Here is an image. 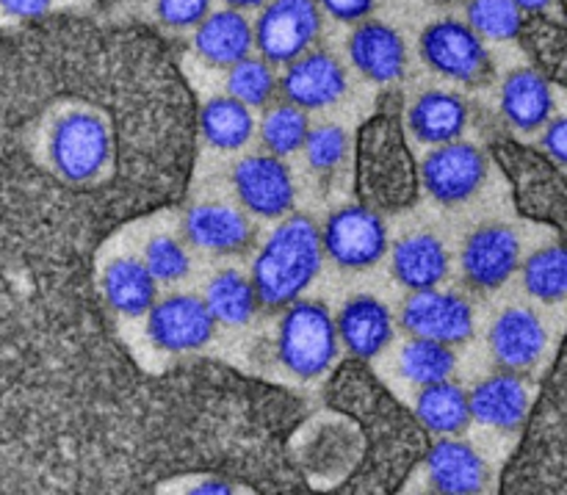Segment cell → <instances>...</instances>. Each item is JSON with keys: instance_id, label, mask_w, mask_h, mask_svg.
Listing matches in <instances>:
<instances>
[{"instance_id": "6da1fadb", "label": "cell", "mask_w": 567, "mask_h": 495, "mask_svg": "<svg viewBox=\"0 0 567 495\" xmlns=\"http://www.w3.org/2000/svg\"><path fill=\"white\" fill-rule=\"evenodd\" d=\"M330 404L341 413L354 415L369 432L363 468L347 482L349 493H385L393 491L410 465L419 463L426 452L419 421L410 419L365 371L363 360H349L341 365L330 385Z\"/></svg>"}, {"instance_id": "7a4b0ae2", "label": "cell", "mask_w": 567, "mask_h": 495, "mask_svg": "<svg viewBox=\"0 0 567 495\" xmlns=\"http://www.w3.org/2000/svg\"><path fill=\"white\" fill-rule=\"evenodd\" d=\"M324 264L321 230L310 216L288 214L271 230L252 264L255 297L266 310H282L305 293Z\"/></svg>"}, {"instance_id": "3957f363", "label": "cell", "mask_w": 567, "mask_h": 495, "mask_svg": "<svg viewBox=\"0 0 567 495\" xmlns=\"http://www.w3.org/2000/svg\"><path fill=\"white\" fill-rule=\"evenodd\" d=\"M358 188L363 205L374 210H399L419 194V172L396 114L380 111L360 131Z\"/></svg>"}, {"instance_id": "277c9868", "label": "cell", "mask_w": 567, "mask_h": 495, "mask_svg": "<svg viewBox=\"0 0 567 495\" xmlns=\"http://www.w3.org/2000/svg\"><path fill=\"white\" fill-rule=\"evenodd\" d=\"M336 319L327 305L310 299H293L282 308L277 327V358L288 374L299 380H316L327 374L338 358Z\"/></svg>"}, {"instance_id": "5b68a950", "label": "cell", "mask_w": 567, "mask_h": 495, "mask_svg": "<svg viewBox=\"0 0 567 495\" xmlns=\"http://www.w3.org/2000/svg\"><path fill=\"white\" fill-rule=\"evenodd\" d=\"M324 28V11L316 0H266L252 22L255 48L271 66L293 61L316 48Z\"/></svg>"}, {"instance_id": "8992f818", "label": "cell", "mask_w": 567, "mask_h": 495, "mask_svg": "<svg viewBox=\"0 0 567 495\" xmlns=\"http://www.w3.org/2000/svg\"><path fill=\"white\" fill-rule=\"evenodd\" d=\"M496 158L509 172L520 214L540 221L565 225V177L563 166L554 164L535 149L518 147L513 142L496 144Z\"/></svg>"}, {"instance_id": "52a82bcc", "label": "cell", "mask_w": 567, "mask_h": 495, "mask_svg": "<svg viewBox=\"0 0 567 495\" xmlns=\"http://www.w3.org/2000/svg\"><path fill=\"white\" fill-rule=\"evenodd\" d=\"M419 50L430 70L454 83H480L491 72L485 39L457 17L430 22L421 33Z\"/></svg>"}, {"instance_id": "ba28073f", "label": "cell", "mask_w": 567, "mask_h": 495, "mask_svg": "<svg viewBox=\"0 0 567 495\" xmlns=\"http://www.w3.org/2000/svg\"><path fill=\"white\" fill-rule=\"evenodd\" d=\"M321 247L336 266L363 271L380 264L388 252V227L369 205H343L327 219Z\"/></svg>"}, {"instance_id": "9c48e42d", "label": "cell", "mask_w": 567, "mask_h": 495, "mask_svg": "<svg viewBox=\"0 0 567 495\" xmlns=\"http://www.w3.org/2000/svg\"><path fill=\"white\" fill-rule=\"evenodd\" d=\"M233 188L249 216L258 219H282L293 210L297 188L291 169L271 153H249L236 161L230 172Z\"/></svg>"}, {"instance_id": "30bf717a", "label": "cell", "mask_w": 567, "mask_h": 495, "mask_svg": "<svg viewBox=\"0 0 567 495\" xmlns=\"http://www.w3.org/2000/svg\"><path fill=\"white\" fill-rule=\"evenodd\" d=\"M487 177V155L468 142L437 144L421 161L419 183L441 205H460L474 197Z\"/></svg>"}, {"instance_id": "8fae6325", "label": "cell", "mask_w": 567, "mask_h": 495, "mask_svg": "<svg viewBox=\"0 0 567 495\" xmlns=\"http://www.w3.org/2000/svg\"><path fill=\"white\" fill-rule=\"evenodd\" d=\"M144 316H147V338L161 352H199L214 341V316L205 308L203 297H194V293H169L164 299H155L153 308Z\"/></svg>"}, {"instance_id": "7c38bea8", "label": "cell", "mask_w": 567, "mask_h": 495, "mask_svg": "<svg viewBox=\"0 0 567 495\" xmlns=\"http://www.w3.org/2000/svg\"><path fill=\"white\" fill-rule=\"evenodd\" d=\"M399 321L410 338H430L449 347H460L474 336V308L468 299L463 293L441 291V288L410 291V297L402 302Z\"/></svg>"}, {"instance_id": "4fadbf2b", "label": "cell", "mask_w": 567, "mask_h": 495, "mask_svg": "<svg viewBox=\"0 0 567 495\" xmlns=\"http://www.w3.org/2000/svg\"><path fill=\"white\" fill-rule=\"evenodd\" d=\"M463 277L474 291H496L520 266L518 233L502 221H487L476 227L460 252Z\"/></svg>"}, {"instance_id": "5bb4252c", "label": "cell", "mask_w": 567, "mask_h": 495, "mask_svg": "<svg viewBox=\"0 0 567 495\" xmlns=\"http://www.w3.org/2000/svg\"><path fill=\"white\" fill-rule=\"evenodd\" d=\"M277 89L288 103L305 111H321L341 103L349 89V78L341 61L330 50L310 48L308 53L288 61Z\"/></svg>"}, {"instance_id": "9a60e30c", "label": "cell", "mask_w": 567, "mask_h": 495, "mask_svg": "<svg viewBox=\"0 0 567 495\" xmlns=\"http://www.w3.org/2000/svg\"><path fill=\"white\" fill-rule=\"evenodd\" d=\"M487 343H491L493 363L498 369L524 374V371L535 369L546 354L548 332L535 310L515 305V308L502 310L496 316Z\"/></svg>"}, {"instance_id": "2e32d148", "label": "cell", "mask_w": 567, "mask_h": 495, "mask_svg": "<svg viewBox=\"0 0 567 495\" xmlns=\"http://www.w3.org/2000/svg\"><path fill=\"white\" fill-rule=\"evenodd\" d=\"M183 238L210 255H244L255 241L247 210L221 203H197L183 216Z\"/></svg>"}, {"instance_id": "e0dca14e", "label": "cell", "mask_w": 567, "mask_h": 495, "mask_svg": "<svg viewBox=\"0 0 567 495\" xmlns=\"http://www.w3.org/2000/svg\"><path fill=\"white\" fill-rule=\"evenodd\" d=\"M347 50L354 70L374 83H396L408 70V44L402 33L382 20L365 17L354 22Z\"/></svg>"}, {"instance_id": "ac0fdd59", "label": "cell", "mask_w": 567, "mask_h": 495, "mask_svg": "<svg viewBox=\"0 0 567 495\" xmlns=\"http://www.w3.org/2000/svg\"><path fill=\"white\" fill-rule=\"evenodd\" d=\"M424 465L437 493L474 495L491 482V468L482 454L468 441H457V435H443L432 443L424 452Z\"/></svg>"}, {"instance_id": "d6986e66", "label": "cell", "mask_w": 567, "mask_h": 495, "mask_svg": "<svg viewBox=\"0 0 567 495\" xmlns=\"http://www.w3.org/2000/svg\"><path fill=\"white\" fill-rule=\"evenodd\" d=\"M471 421L493 426L502 432H515L526 424L532 408V393L526 388L524 377L515 371L498 369L482 380L474 391L468 393Z\"/></svg>"}, {"instance_id": "ffe728a7", "label": "cell", "mask_w": 567, "mask_h": 495, "mask_svg": "<svg viewBox=\"0 0 567 495\" xmlns=\"http://www.w3.org/2000/svg\"><path fill=\"white\" fill-rule=\"evenodd\" d=\"M393 330L396 327H393L391 308L374 297L349 299L336 316L338 341L354 360H363V363L385 352L388 343L393 341Z\"/></svg>"}, {"instance_id": "44dd1931", "label": "cell", "mask_w": 567, "mask_h": 495, "mask_svg": "<svg viewBox=\"0 0 567 495\" xmlns=\"http://www.w3.org/2000/svg\"><path fill=\"white\" fill-rule=\"evenodd\" d=\"M502 114L515 131L535 133L557 114L551 78L532 66H518L502 83Z\"/></svg>"}, {"instance_id": "7402d4cb", "label": "cell", "mask_w": 567, "mask_h": 495, "mask_svg": "<svg viewBox=\"0 0 567 495\" xmlns=\"http://www.w3.org/2000/svg\"><path fill=\"white\" fill-rule=\"evenodd\" d=\"M194 50H197L205 64L227 70V66L247 59L255 50L252 22L244 11L230 9V6L219 11H208L194 25Z\"/></svg>"}, {"instance_id": "603a6c76", "label": "cell", "mask_w": 567, "mask_h": 495, "mask_svg": "<svg viewBox=\"0 0 567 495\" xmlns=\"http://www.w3.org/2000/svg\"><path fill=\"white\" fill-rule=\"evenodd\" d=\"M97 291L111 313L142 319L158 299V282L138 258H114L105 264Z\"/></svg>"}, {"instance_id": "cb8c5ba5", "label": "cell", "mask_w": 567, "mask_h": 495, "mask_svg": "<svg viewBox=\"0 0 567 495\" xmlns=\"http://www.w3.org/2000/svg\"><path fill=\"white\" fill-rule=\"evenodd\" d=\"M408 125L421 144L457 142L468 127V103L449 89H426L408 111Z\"/></svg>"}, {"instance_id": "d4e9b609", "label": "cell", "mask_w": 567, "mask_h": 495, "mask_svg": "<svg viewBox=\"0 0 567 495\" xmlns=\"http://www.w3.org/2000/svg\"><path fill=\"white\" fill-rule=\"evenodd\" d=\"M391 271L408 291L437 288L449 275V252L432 233H413L393 244Z\"/></svg>"}, {"instance_id": "484cf974", "label": "cell", "mask_w": 567, "mask_h": 495, "mask_svg": "<svg viewBox=\"0 0 567 495\" xmlns=\"http://www.w3.org/2000/svg\"><path fill=\"white\" fill-rule=\"evenodd\" d=\"M197 136L219 153H236L255 136L252 109L230 94L210 97L197 111Z\"/></svg>"}, {"instance_id": "4316f807", "label": "cell", "mask_w": 567, "mask_h": 495, "mask_svg": "<svg viewBox=\"0 0 567 495\" xmlns=\"http://www.w3.org/2000/svg\"><path fill=\"white\" fill-rule=\"evenodd\" d=\"M415 421L430 435H460L471 424L468 391L452 380L424 385L415 396Z\"/></svg>"}, {"instance_id": "83f0119b", "label": "cell", "mask_w": 567, "mask_h": 495, "mask_svg": "<svg viewBox=\"0 0 567 495\" xmlns=\"http://www.w3.org/2000/svg\"><path fill=\"white\" fill-rule=\"evenodd\" d=\"M205 308L210 310L216 324L244 327L258 313V297H255L252 280L238 269H221L210 277L203 297Z\"/></svg>"}, {"instance_id": "f1b7e54d", "label": "cell", "mask_w": 567, "mask_h": 495, "mask_svg": "<svg viewBox=\"0 0 567 495\" xmlns=\"http://www.w3.org/2000/svg\"><path fill=\"white\" fill-rule=\"evenodd\" d=\"M454 369H457V352L449 343L430 341V338H410L399 352V374L419 388L452 380Z\"/></svg>"}, {"instance_id": "f546056e", "label": "cell", "mask_w": 567, "mask_h": 495, "mask_svg": "<svg viewBox=\"0 0 567 495\" xmlns=\"http://www.w3.org/2000/svg\"><path fill=\"white\" fill-rule=\"evenodd\" d=\"M310 116L308 111L299 105L288 103V100H271L260 120V142H264L266 153L277 155V158H288V155L299 153L308 138Z\"/></svg>"}, {"instance_id": "4dcf8cb0", "label": "cell", "mask_w": 567, "mask_h": 495, "mask_svg": "<svg viewBox=\"0 0 567 495\" xmlns=\"http://www.w3.org/2000/svg\"><path fill=\"white\" fill-rule=\"evenodd\" d=\"M524 288L532 299L543 305L563 302L567 293V258L563 244H548L526 258Z\"/></svg>"}, {"instance_id": "1f68e13d", "label": "cell", "mask_w": 567, "mask_h": 495, "mask_svg": "<svg viewBox=\"0 0 567 495\" xmlns=\"http://www.w3.org/2000/svg\"><path fill=\"white\" fill-rule=\"evenodd\" d=\"M225 86L230 97L241 100L249 109H266L277 94L275 66L266 59H260V55L249 53L247 59L227 66Z\"/></svg>"}, {"instance_id": "d6a6232c", "label": "cell", "mask_w": 567, "mask_h": 495, "mask_svg": "<svg viewBox=\"0 0 567 495\" xmlns=\"http://www.w3.org/2000/svg\"><path fill=\"white\" fill-rule=\"evenodd\" d=\"M465 22L491 42L518 39L524 28V11L513 0H468L465 3Z\"/></svg>"}, {"instance_id": "836d02e7", "label": "cell", "mask_w": 567, "mask_h": 495, "mask_svg": "<svg viewBox=\"0 0 567 495\" xmlns=\"http://www.w3.org/2000/svg\"><path fill=\"white\" fill-rule=\"evenodd\" d=\"M305 161L316 175H332L341 169L349 153V136L343 127L338 125H310L308 138L302 144Z\"/></svg>"}, {"instance_id": "e575fe53", "label": "cell", "mask_w": 567, "mask_h": 495, "mask_svg": "<svg viewBox=\"0 0 567 495\" xmlns=\"http://www.w3.org/2000/svg\"><path fill=\"white\" fill-rule=\"evenodd\" d=\"M142 264L147 266L155 282H181L192 271V258H188L186 247L172 236L150 238L147 247H144Z\"/></svg>"}, {"instance_id": "d590c367", "label": "cell", "mask_w": 567, "mask_h": 495, "mask_svg": "<svg viewBox=\"0 0 567 495\" xmlns=\"http://www.w3.org/2000/svg\"><path fill=\"white\" fill-rule=\"evenodd\" d=\"M214 0H155V14L175 31H188L210 11Z\"/></svg>"}, {"instance_id": "8d00e7d4", "label": "cell", "mask_w": 567, "mask_h": 495, "mask_svg": "<svg viewBox=\"0 0 567 495\" xmlns=\"http://www.w3.org/2000/svg\"><path fill=\"white\" fill-rule=\"evenodd\" d=\"M543 131V153L546 158H551L554 164L563 166L565 169V161H567V120L563 114H554L546 125L540 127Z\"/></svg>"}, {"instance_id": "74e56055", "label": "cell", "mask_w": 567, "mask_h": 495, "mask_svg": "<svg viewBox=\"0 0 567 495\" xmlns=\"http://www.w3.org/2000/svg\"><path fill=\"white\" fill-rule=\"evenodd\" d=\"M319 9L324 14H330L332 20H341V22H360L365 17H371L374 11L377 0H316Z\"/></svg>"}, {"instance_id": "f35d334b", "label": "cell", "mask_w": 567, "mask_h": 495, "mask_svg": "<svg viewBox=\"0 0 567 495\" xmlns=\"http://www.w3.org/2000/svg\"><path fill=\"white\" fill-rule=\"evenodd\" d=\"M53 6V0H0L3 14L14 17V20H39Z\"/></svg>"}, {"instance_id": "ab89813d", "label": "cell", "mask_w": 567, "mask_h": 495, "mask_svg": "<svg viewBox=\"0 0 567 495\" xmlns=\"http://www.w3.org/2000/svg\"><path fill=\"white\" fill-rule=\"evenodd\" d=\"M192 493H233V487L227 476H210V479H205L203 485L192 487Z\"/></svg>"}, {"instance_id": "60d3db41", "label": "cell", "mask_w": 567, "mask_h": 495, "mask_svg": "<svg viewBox=\"0 0 567 495\" xmlns=\"http://www.w3.org/2000/svg\"><path fill=\"white\" fill-rule=\"evenodd\" d=\"M524 14H537V11H546L554 0H513Z\"/></svg>"}, {"instance_id": "b9f144b4", "label": "cell", "mask_w": 567, "mask_h": 495, "mask_svg": "<svg viewBox=\"0 0 567 495\" xmlns=\"http://www.w3.org/2000/svg\"><path fill=\"white\" fill-rule=\"evenodd\" d=\"M221 3L230 6V9L247 11V9H260V6H264L266 0H221Z\"/></svg>"}]
</instances>
